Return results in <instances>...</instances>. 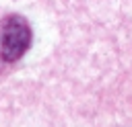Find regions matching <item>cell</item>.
Masks as SVG:
<instances>
[{
	"label": "cell",
	"mask_w": 132,
	"mask_h": 127,
	"mask_svg": "<svg viewBox=\"0 0 132 127\" xmlns=\"http://www.w3.org/2000/svg\"><path fill=\"white\" fill-rule=\"evenodd\" d=\"M31 45V27L21 14H8L0 23V57L16 61Z\"/></svg>",
	"instance_id": "6da1fadb"
}]
</instances>
